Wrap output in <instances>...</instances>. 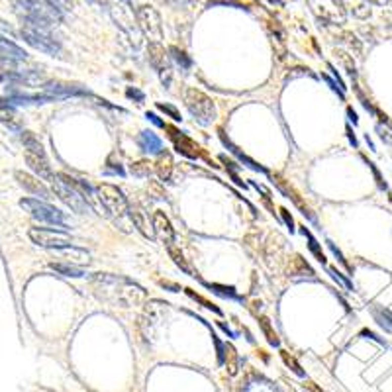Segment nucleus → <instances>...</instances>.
<instances>
[{
    "label": "nucleus",
    "mask_w": 392,
    "mask_h": 392,
    "mask_svg": "<svg viewBox=\"0 0 392 392\" xmlns=\"http://www.w3.org/2000/svg\"><path fill=\"white\" fill-rule=\"evenodd\" d=\"M94 288H96L98 298L112 302V304H120V306H126V308L139 304L145 298L143 288L130 283L128 279L114 277V275H96Z\"/></svg>",
    "instance_id": "obj_1"
},
{
    "label": "nucleus",
    "mask_w": 392,
    "mask_h": 392,
    "mask_svg": "<svg viewBox=\"0 0 392 392\" xmlns=\"http://www.w3.org/2000/svg\"><path fill=\"white\" fill-rule=\"evenodd\" d=\"M18 14L26 20V24L49 30L51 26L61 22V10H57L47 0H18L16 2Z\"/></svg>",
    "instance_id": "obj_2"
},
{
    "label": "nucleus",
    "mask_w": 392,
    "mask_h": 392,
    "mask_svg": "<svg viewBox=\"0 0 392 392\" xmlns=\"http://www.w3.org/2000/svg\"><path fill=\"white\" fill-rule=\"evenodd\" d=\"M184 102L188 112L194 116V120L202 126L212 124V120L216 118V106L212 102V98L208 94H204L198 89H188L184 94Z\"/></svg>",
    "instance_id": "obj_3"
},
{
    "label": "nucleus",
    "mask_w": 392,
    "mask_h": 392,
    "mask_svg": "<svg viewBox=\"0 0 392 392\" xmlns=\"http://www.w3.org/2000/svg\"><path fill=\"white\" fill-rule=\"evenodd\" d=\"M22 37L30 44L31 47L44 51V53H49V55H57L59 53V42L49 33L44 28H37V26H31V24H24L22 26Z\"/></svg>",
    "instance_id": "obj_4"
},
{
    "label": "nucleus",
    "mask_w": 392,
    "mask_h": 392,
    "mask_svg": "<svg viewBox=\"0 0 392 392\" xmlns=\"http://www.w3.org/2000/svg\"><path fill=\"white\" fill-rule=\"evenodd\" d=\"M20 206L28 212L31 218H35V220H40V222L57 224V226H63V222H65L63 212H59L55 206H51V204H47V202H42V200L24 198V200L20 202Z\"/></svg>",
    "instance_id": "obj_5"
},
{
    "label": "nucleus",
    "mask_w": 392,
    "mask_h": 392,
    "mask_svg": "<svg viewBox=\"0 0 392 392\" xmlns=\"http://www.w3.org/2000/svg\"><path fill=\"white\" fill-rule=\"evenodd\" d=\"M96 194H98V200L102 202V206L110 214H114V216H126L128 214V200H126V196L122 194V190L118 186L102 182L96 188Z\"/></svg>",
    "instance_id": "obj_6"
},
{
    "label": "nucleus",
    "mask_w": 392,
    "mask_h": 392,
    "mask_svg": "<svg viewBox=\"0 0 392 392\" xmlns=\"http://www.w3.org/2000/svg\"><path fill=\"white\" fill-rule=\"evenodd\" d=\"M30 240L35 245L47 247V249H61V247H69L73 243L69 233H65L61 229H47V227H31Z\"/></svg>",
    "instance_id": "obj_7"
},
{
    "label": "nucleus",
    "mask_w": 392,
    "mask_h": 392,
    "mask_svg": "<svg viewBox=\"0 0 392 392\" xmlns=\"http://www.w3.org/2000/svg\"><path fill=\"white\" fill-rule=\"evenodd\" d=\"M136 16L143 33L153 44H159L163 40V30H161V18L157 14V10L149 4H143V6H137Z\"/></svg>",
    "instance_id": "obj_8"
},
{
    "label": "nucleus",
    "mask_w": 392,
    "mask_h": 392,
    "mask_svg": "<svg viewBox=\"0 0 392 392\" xmlns=\"http://www.w3.org/2000/svg\"><path fill=\"white\" fill-rule=\"evenodd\" d=\"M53 190H55V194L59 196L61 200H63L71 210H75L76 214H87V210H89V202H87L85 196L81 194L79 190H75L69 182H65L63 179H59V177H55V181H53Z\"/></svg>",
    "instance_id": "obj_9"
},
{
    "label": "nucleus",
    "mask_w": 392,
    "mask_h": 392,
    "mask_svg": "<svg viewBox=\"0 0 392 392\" xmlns=\"http://www.w3.org/2000/svg\"><path fill=\"white\" fill-rule=\"evenodd\" d=\"M24 155H26V163L30 165V169L40 177V179L51 181V182L55 181V175H53V171H51V165H49L46 155H35V153H30V151H26Z\"/></svg>",
    "instance_id": "obj_10"
},
{
    "label": "nucleus",
    "mask_w": 392,
    "mask_h": 392,
    "mask_svg": "<svg viewBox=\"0 0 392 392\" xmlns=\"http://www.w3.org/2000/svg\"><path fill=\"white\" fill-rule=\"evenodd\" d=\"M165 128L169 130V132H171V137H173V141H175V147H177V151H179V153L186 155L188 159H196V157L200 155V147L196 145L190 137L182 136L179 130H175V128H171V126H165Z\"/></svg>",
    "instance_id": "obj_11"
},
{
    "label": "nucleus",
    "mask_w": 392,
    "mask_h": 392,
    "mask_svg": "<svg viewBox=\"0 0 392 392\" xmlns=\"http://www.w3.org/2000/svg\"><path fill=\"white\" fill-rule=\"evenodd\" d=\"M153 227H155L159 240L165 243V245H171V243L175 242V229L171 226L169 218L165 216V212L157 210L153 214Z\"/></svg>",
    "instance_id": "obj_12"
},
{
    "label": "nucleus",
    "mask_w": 392,
    "mask_h": 392,
    "mask_svg": "<svg viewBox=\"0 0 392 392\" xmlns=\"http://www.w3.org/2000/svg\"><path fill=\"white\" fill-rule=\"evenodd\" d=\"M16 181L20 182V186H24V190H28L30 194L40 196V198H51V196H49V190L44 186V182L37 181L35 177H31V175L24 173V171H18V173H16Z\"/></svg>",
    "instance_id": "obj_13"
},
{
    "label": "nucleus",
    "mask_w": 392,
    "mask_h": 392,
    "mask_svg": "<svg viewBox=\"0 0 392 392\" xmlns=\"http://www.w3.org/2000/svg\"><path fill=\"white\" fill-rule=\"evenodd\" d=\"M55 251V255L57 257H65V261L71 265H83V263H89V251H85V249H79V247H73V245H69V247H61V249H53Z\"/></svg>",
    "instance_id": "obj_14"
},
{
    "label": "nucleus",
    "mask_w": 392,
    "mask_h": 392,
    "mask_svg": "<svg viewBox=\"0 0 392 392\" xmlns=\"http://www.w3.org/2000/svg\"><path fill=\"white\" fill-rule=\"evenodd\" d=\"M275 182H277V186H279V190H281L283 194H287V198H292V202H294V204H296V206L300 208L304 216H308L310 220H314V214H312V212H310V208H308V206H306V204L302 202L300 194H298V192H296V190H294L292 186H288L287 182L283 181L281 177H275Z\"/></svg>",
    "instance_id": "obj_15"
},
{
    "label": "nucleus",
    "mask_w": 392,
    "mask_h": 392,
    "mask_svg": "<svg viewBox=\"0 0 392 392\" xmlns=\"http://www.w3.org/2000/svg\"><path fill=\"white\" fill-rule=\"evenodd\" d=\"M0 59L6 61H24L26 59V51L22 47L12 44L10 40L0 35Z\"/></svg>",
    "instance_id": "obj_16"
},
{
    "label": "nucleus",
    "mask_w": 392,
    "mask_h": 392,
    "mask_svg": "<svg viewBox=\"0 0 392 392\" xmlns=\"http://www.w3.org/2000/svg\"><path fill=\"white\" fill-rule=\"evenodd\" d=\"M155 173L161 181H171L173 175V157L169 151H161L157 161H155Z\"/></svg>",
    "instance_id": "obj_17"
},
{
    "label": "nucleus",
    "mask_w": 392,
    "mask_h": 392,
    "mask_svg": "<svg viewBox=\"0 0 392 392\" xmlns=\"http://www.w3.org/2000/svg\"><path fill=\"white\" fill-rule=\"evenodd\" d=\"M149 61L151 65L163 73V71H169V63H167V53L165 49L161 47V44H151L149 46Z\"/></svg>",
    "instance_id": "obj_18"
},
{
    "label": "nucleus",
    "mask_w": 392,
    "mask_h": 392,
    "mask_svg": "<svg viewBox=\"0 0 392 392\" xmlns=\"http://www.w3.org/2000/svg\"><path fill=\"white\" fill-rule=\"evenodd\" d=\"M0 122L8 128V130H22V118L18 116V112H16L14 108H10V106H0Z\"/></svg>",
    "instance_id": "obj_19"
},
{
    "label": "nucleus",
    "mask_w": 392,
    "mask_h": 392,
    "mask_svg": "<svg viewBox=\"0 0 392 392\" xmlns=\"http://www.w3.org/2000/svg\"><path fill=\"white\" fill-rule=\"evenodd\" d=\"M139 145L143 151H149V153H161L163 151V141L155 136L153 132H141V137H139Z\"/></svg>",
    "instance_id": "obj_20"
},
{
    "label": "nucleus",
    "mask_w": 392,
    "mask_h": 392,
    "mask_svg": "<svg viewBox=\"0 0 392 392\" xmlns=\"http://www.w3.org/2000/svg\"><path fill=\"white\" fill-rule=\"evenodd\" d=\"M288 275H314V271L310 269V265L306 263V259L302 255H294L288 263Z\"/></svg>",
    "instance_id": "obj_21"
},
{
    "label": "nucleus",
    "mask_w": 392,
    "mask_h": 392,
    "mask_svg": "<svg viewBox=\"0 0 392 392\" xmlns=\"http://www.w3.org/2000/svg\"><path fill=\"white\" fill-rule=\"evenodd\" d=\"M22 143H24L26 151H30V153H35V155H46V151H44V147H42L40 139L33 136L31 132H24V134H22Z\"/></svg>",
    "instance_id": "obj_22"
},
{
    "label": "nucleus",
    "mask_w": 392,
    "mask_h": 392,
    "mask_svg": "<svg viewBox=\"0 0 392 392\" xmlns=\"http://www.w3.org/2000/svg\"><path fill=\"white\" fill-rule=\"evenodd\" d=\"M169 255H171V259L175 261V265L181 269L182 272H186V275H190V277H196L194 271H192V267L186 263V259H184V255H182L181 251L177 249V247H173V245H169Z\"/></svg>",
    "instance_id": "obj_23"
},
{
    "label": "nucleus",
    "mask_w": 392,
    "mask_h": 392,
    "mask_svg": "<svg viewBox=\"0 0 392 392\" xmlns=\"http://www.w3.org/2000/svg\"><path fill=\"white\" fill-rule=\"evenodd\" d=\"M49 267H51L53 271L65 275V277H75V279H79V277H83V275H85L83 269H79V267H75V265H69V263H51Z\"/></svg>",
    "instance_id": "obj_24"
},
{
    "label": "nucleus",
    "mask_w": 392,
    "mask_h": 392,
    "mask_svg": "<svg viewBox=\"0 0 392 392\" xmlns=\"http://www.w3.org/2000/svg\"><path fill=\"white\" fill-rule=\"evenodd\" d=\"M259 324H261V330H263V333H265L267 341H269L271 345H275V347L281 345V339H279L277 332L272 330V326H271V322H269V318L261 316V318H259Z\"/></svg>",
    "instance_id": "obj_25"
},
{
    "label": "nucleus",
    "mask_w": 392,
    "mask_h": 392,
    "mask_svg": "<svg viewBox=\"0 0 392 392\" xmlns=\"http://www.w3.org/2000/svg\"><path fill=\"white\" fill-rule=\"evenodd\" d=\"M281 357H283L285 365H287V367H290V371H292L294 375H298V377H302V378L306 377V373H304V369L300 367V363L296 361V359H294V357H292L288 351H285V349H283V351H281Z\"/></svg>",
    "instance_id": "obj_26"
},
{
    "label": "nucleus",
    "mask_w": 392,
    "mask_h": 392,
    "mask_svg": "<svg viewBox=\"0 0 392 392\" xmlns=\"http://www.w3.org/2000/svg\"><path fill=\"white\" fill-rule=\"evenodd\" d=\"M226 359H227V371H229V375L233 377V375H238V353H236V349L233 345H229L226 343Z\"/></svg>",
    "instance_id": "obj_27"
},
{
    "label": "nucleus",
    "mask_w": 392,
    "mask_h": 392,
    "mask_svg": "<svg viewBox=\"0 0 392 392\" xmlns=\"http://www.w3.org/2000/svg\"><path fill=\"white\" fill-rule=\"evenodd\" d=\"M302 233H304V236L308 238V242H310V243H308V245H310V251H312V253L316 255L318 261H320V263H326V255L322 253V249H320V245H318V242H316V240H314V236H312V233H310V231H308L306 227H302Z\"/></svg>",
    "instance_id": "obj_28"
},
{
    "label": "nucleus",
    "mask_w": 392,
    "mask_h": 392,
    "mask_svg": "<svg viewBox=\"0 0 392 392\" xmlns=\"http://www.w3.org/2000/svg\"><path fill=\"white\" fill-rule=\"evenodd\" d=\"M335 57L341 61V65L345 67V71L349 73L351 76H355L357 75V69H355V63H353V59H351V55L349 53H345V51H335Z\"/></svg>",
    "instance_id": "obj_29"
},
{
    "label": "nucleus",
    "mask_w": 392,
    "mask_h": 392,
    "mask_svg": "<svg viewBox=\"0 0 392 392\" xmlns=\"http://www.w3.org/2000/svg\"><path fill=\"white\" fill-rule=\"evenodd\" d=\"M130 171H132L134 177L145 179V177L151 175V163H147V161H137V163H134V165L130 167Z\"/></svg>",
    "instance_id": "obj_30"
},
{
    "label": "nucleus",
    "mask_w": 392,
    "mask_h": 392,
    "mask_svg": "<svg viewBox=\"0 0 392 392\" xmlns=\"http://www.w3.org/2000/svg\"><path fill=\"white\" fill-rule=\"evenodd\" d=\"M184 292H186V294H188V296H190L192 300L200 302V304H202L204 308H208V310H212V312H216V314H222V310H220V308H218L216 304H212V302H210V300H206L204 296H200V294H196L194 290H190V288H184Z\"/></svg>",
    "instance_id": "obj_31"
},
{
    "label": "nucleus",
    "mask_w": 392,
    "mask_h": 392,
    "mask_svg": "<svg viewBox=\"0 0 392 392\" xmlns=\"http://www.w3.org/2000/svg\"><path fill=\"white\" fill-rule=\"evenodd\" d=\"M132 212H134V222H136L137 229H139L145 238H151V233L147 231V224H145V220H143V212H141V208L136 206V208H132Z\"/></svg>",
    "instance_id": "obj_32"
},
{
    "label": "nucleus",
    "mask_w": 392,
    "mask_h": 392,
    "mask_svg": "<svg viewBox=\"0 0 392 392\" xmlns=\"http://www.w3.org/2000/svg\"><path fill=\"white\" fill-rule=\"evenodd\" d=\"M330 275H332V279H333V281H337V283H339V285H341V287H343V288H347V290H351V292L355 290V287H353V283H351V281L347 279L345 275H341V272L337 271L335 267H330Z\"/></svg>",
    "instance_id": "obj_33"
},
{
    "label": "nucleus",
    "mask_w": 392,
    "mask_h": 392,
    "mask_svg": "<svg viewBox=\"0 0 392 392\" xmlns=\"http://www.w3.org/2000/svg\"><path fill=\"white\" fill-rule=\"evenodd\" d=\"M171 53H173L175 61H177V63H181L184 69H188V67H190V59L184 55V51H181L179 47H171Z\"/></svg>",
    "instance_id": "obj_34"
},
{
    "label": "nucleus",
    "mask_w": 392,
    "mask_h": 392,
    "mask_svg": "<svg viewBox=\"0 0 392 392\" xmlns=\"http://www.w3.org/2000/svg\"><path fill=\"white\" fill-rule=\"evenodd\" d=\"M157 108H159L161 112L169 114V116H171V118H173L175 122L181 120V114H179V110H177L175 106H169V104H163V102H157Z\"/></svg>",
    "instance_id": "obj_35"
},
{
    "label": "nucleus",
    "mask_w": 392,
    "mask_h": 392,
    "mask_svg": "<svg viewBox=\"0 0 392 392\" xmlns=\"http://www.w3.org/2000/svg\"><path fill=\"white\" fill-rule=\"evenodd\" d=\"M210 288H214L216 292H220V294H224V296H231V298H236L238 294H236V290L233 287H222V285H210Z\"/></svg>",
    "instance_id": "obj_36"
},
{
    "label": "nucleus",
    "mask_w": 392,
    "mask_h": 392,
    "mask_svg": "<svg viewBox=\"0 0 392 392\" xmlns=\"http://www.w3.org/2000/svg\"><path fill=\"white\" fill-rule=\"evenodd\" d=\"M367 165H369V169L373 171V175H375V179H377V184H378V188H386V182L382 181V177H380V173H378V169H377V165L375 163H371V161H367Z\"/></svg>",
    "instance_id": "obj_37"
},
{
    "label": "nucleus",
    "mask_w": 392,
    "mask_h": 392,
    "mask_svg": "<svg viewBox=\"0 0 392 392\" xmlns=\"http://www.w3.org/2000/svg\"><path fill=\"white\" fill-rule=\"evenodd\" d=\"M49 4H53L57 10H69L71 8V0H47Z\"/></svg>",
    "instance_id": "obj_38"
},
{
    "label": "nucleus",
    "mask_w": 392,
    "mask_h": 392,
    "mask_svg": "<svg viewBox=\"0 0 392 392\" xmlns=\"http://www.w3.org/2000/svg\"><path fill=\"white\" fill-rule=\"evenodd\" d=\"M281 216H283V220H285V224L290 227V231H294V220H292V216H290V212L287 208H281Z\"/></svg>",
    "instance_id": "obj_39"
},
{
    "label": "nucleus",
    "mask_w": 392,
    "mask_h": 392,
    "mask_svg": "<svg viewBox=\"0 0 392 392\" xmlns=\"http://www.w3.org/2000/svg\"><path fill=\"white\" fill-rule=\"evenodd\" d=\"M328 245H330V249H332V253H333V255H335V257H337V259H339V263H341L343 267H347V269H349V265H347V261H345V259H343V255H341V251H339V249L335 247V243L328 242Z\"/></svg>",
    "instance_id": "obj_40"
},
{
    "label": "nucleus",
    "mask_w": 392,
    "mask_h": 392,
    "mask_svg": "<svg viewBox=\"0 0 392 392\" xmlns=\"http://www.w3.org/2000/svg\"><path fill=\"white\" fill-rule=\"evenodd\" d=\"M149 188L153 190V194H155L153 198H165V192L161 190V186L157 182H149Z\"/></svg>",
    "instance_id": "obj_41"
},
{
    "label": "nucleus",
    "mask_w": 392,
    "mask_h": 392,
    "mask_svg": "<svg viewBox=\"0 0 392 392\" xmlns=\"http://www.w3.org/2000/svg\"><path fill=\"white\" fill-rule=\"evenodd\" d=\"M220 161H222V163H224V165H226L227 169H229V171H233V173H236V171H238V169H240V167L236 165V163H233V161H229V159H227L226 155H222V157H220Z\"/></svg>",
    "instance_id": "obj_42"
},
{
    "label": "nucleus",
    "mask_w": 392,
    "mask_h": 392,
    "mask_svg": "<svg viewBox=\"0 0 392 392\" xmlns=\"http://www.w3.org/2000/svg\"><path fill=\"white\" fill-rule=\"evenodd\" d=\"M145 118H147V120L153 122L155 126H159V128H165V122H161V120H159V118H157V116H155L153 112H147V114H145Z\"/></svg>",
    "instance_id": "obj_43"
},
{
    "label": "nucleus",
    "mask_w": 392,
    "mask_h": 392,
    "mask_svg": "<svg viewBox=\"0 0 392 392\" xmlns=\"http://www.w3.org/2000/svg\"><path fill=\"white\" fill-rule=\"evenodd\" d=\"M377 130H378V136H380V139H382V141H386V143H392V136H388V132H386V130H382L380 126H378Z\"/></svg>",
    "instance_id": "obj_44"
},
{
    "label": "nucleus",
    "mask_w": 392,
    "mask_h": 392,
    "mask_svg": "<svg viewBox=\"0 0 392 392\" xmlns=\"http://www.w3.org/2000/svg\"><path fill=\"white\" fill-rule=\"evenodd\" d=\"M304 390H306V392H324L322 388H320V386H318V384L310 382V380H308V382L304 384Z\"/></svg>",
    "instance_id": "obj_45"
},
{
    "label": "nucleus",
    "mask_w": 392,
    "mask_h": 392,
    "mask_svg": "<svg viewBox=\"0 0 392 392\" xmlns=\"http://www.w3.org/2000/svg\"><path fill=\"white\" fill-rule=\"evenodd\" d=\"M128 96H130V98H137L139 102L143 100V94H141L139 91H136V89H128Z\"/></svg>",
    "instance_id": "obj_46"
},
{
    "label": "nucleus",
    "mask_w": 392,
    "mask_h": 392,
    "mask_svg": "<svg viewBox=\"0 0 392 392\" xmlns=\"http://www.w3.org/2000/svg\"><path fill=\"white\" fill-rule=\"evenodd\" d=\"M347 116H349V120L353 122V124H357V114H355L353 108H347Z\"/></svg>",
    "instance_id": "obj_47"
},
{
    "label": "nucleus",
    "mask_w": 392,
    "mask_h": 392,
    "mask_svg": "<svg viewBox=\"0 0 392 392\" xmlns=\"http://www.w3.org/2000/svg\"><path fill=\"white\" fill-rule=\"evenodd\" d=\"M347 136H349V141L353 143V147H357V139H355V134H351V128L347 126Z\"/></svg>",
    "instance_id": "obj_48"
},
{
    "label": "nucleus",
    "mask_w": 392,
    "mask_h": 392,
    "mask_svg": "<svg viewBox=\"0 0 392 392\" xmlns=\"http://www.w3.org/2000/svg\"><path fill=\"white\" fill-rule=\"evenodd\" d=\"M161 287H169V288H173V292H177V290H181V288L177 287V285H173V283H167V281H161Z\"/></svg>",
    "instance_id": "obj_49"
},
{
    "label": "nucleus",
    "mask_w": 392,
    "mask_h": 392,
    "mask_svg": "<svg viewBox=\"0 0 392 392\" xmlns=\"http://www.w3.org/2000/svg\"><path fill=\"white\" fill-rule=\"evenodd\" d=\"M369 2H373V4H378V6H384L388 0H369Z\"/></svg>",
    "instance_id": "obj_50"
},
{
    "label": "nucleus",
    "mask_w": 392,
    "mask_h": 392,
    "mask_svg": "<svg viewBox=\"0 0 392 392\" xmlns=\"http://www.w3.org/2000/svg\"><path fill=\"white\" fill-rule=\"evenodd\" d=\"M388 196H390V202H392V192H390V194H388Z\"/></svg>",
    "instance_id": "obj_51"
}]
</instances>
